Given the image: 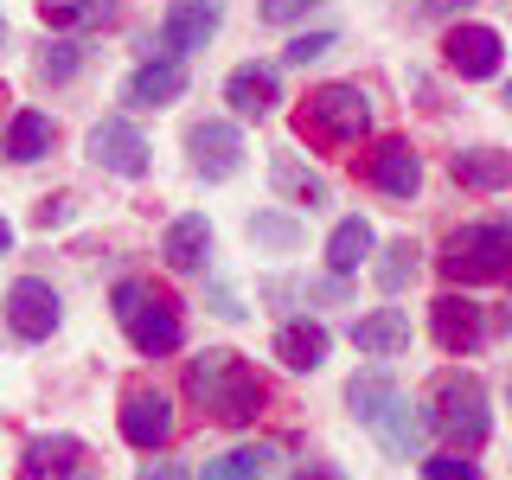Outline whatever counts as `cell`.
<instances>
[{
  "instance_id": "obj_32",
  "label": "cell",
  "mask_w": 512,
  "mask_h": 480,
  "mask_svg": "<svg viewBox=\"0 0 512 480\" xmlns=\"http://www.w3.org/2000/svg\"><path fill=\"white\" fill-rule=\"evenodd\" d=\"M308 7H320V0H263V20L269 26H288V20H301Z\"/></svg>"
},
{
  "instance_id": "obj_1",
  "label": "cell",
  "mask_w": 512,
  "mask_h": 480,
  "mask_svg": "<svg viewBox=\"0 0 512 480\" xmlns=\"http://www.w3.org/2000/svg\"><path fill=\"white\" fill-rule=\"evenodd\" d=\"M186 397L224 429H244V423L263 416V378H256L250 359L231 352V346H205L199 359H186Z\"/></svg>"
},
{
  "instance_id": "obj_27",
  "label": "cell",
  "mask_w": 512,
  "mask_h": 480,
  "mask_svg": "<svg viewBox=\"0 0 512 480\" xmlns=\"http://www.w3.org/2000/svg\"><path fill=\"white\" fill-rule=\"evenodd\" d=\"M250 237H256V244H269V250H295L301 244V224L282 218V212H256L250 218Z\"/></svg>"
},
{
  "instance_id": "obj_12",
  "label": "cell",
  "mask_w": 512,
  "mask_h": 480,
  "mask_svg": "<svg viewBox=\"0 0 512 480\" xmlns=\"http://www.w3.org/2000/svg\"><path fill=\"white\" fill-rule=\"evenodd\" d=\"M122 436L135 448H148V455L173 442V404L154 391V384H135V391L122 397Z\"/></svg>"
},
{
  "instance_id": "obj_18",
  "label": "cell",
  "mask_w": 512,
  "mask_h": 480,
  "mask_svg": "<svg viewBox=\"0 0 512 480\" xmlns=\"http://www.w3.org/2000/svg\"><path fill=\"white\" fill-rule=\"evenodd\" d=\"M352 346L372 352V359H397V352L410 346V314L404 308H372L352 320Z\"/></svg>"
},
{
  "instance_id": "obj_2",
  "label": "cell",
  "mask_w": 512,
  "mask_h": 480,
  "mask_svg": "<svg viewBox=\"0 0 512 480\" xmlns=\"http://www.w3.org/2000/svg\"><path fill=\"white\" fill-rule=\"evenodd\" d=\"M295 135L308 141V148H320V154L359 148V141L372 135V96H365L359 84H320V90H308L301 109H295Z\"/></svg>"
},
{
  "instance_id": "obj_11",
  "label": "cell",
  "mask_w": 512,
  "mask_h": 480,
  "mask_svg": "<svg viewBox=\"0 0 512 480\" xmlns=\"http://www.w3.org/2000/svg\"><path fill=\"white\" fill-rule=\"evenodd\" d=\"M7 327L20 333V340H52V327H58V288L52 282H39V276H20L7 288Z\"/></svg>"
},
{
  "instance_id": "obj_38",
  "label": "cell",
  "mask_w": 512,
  "mask_h": 480,
  "mask_svg": "<svg viewBox=\"0 0 512 480\" xmlns=\"http://www.w3.org/2000/svg\"><path fill=\"white\" fill-rule=\"evenodd\" d=\"M506 103H512V84H506Z\"/></svg>"
},
{
  "instance_id": "obj_31",
  "label": "cell",
  "mask_w": 512,
  "mask_h": 480,
  "mask_svg": "<svg viewBox=\"0 0 512 480\" xmlns=\"http://www.w3.org/2000/svg\"><path fill=\"white\" fill-rule=\"evenodd\" d=\"M327 52H333V32H301V39H288V52H282V58L308 71V64H314V58H327Z\"/></svg>"
},
{
  "instance_id": "obj_24",
  "label": "cell",
  "mask_w": 512,
  "mask_h": 480,
  "mask_svg": "<svg viewBox=\"0 0 512 480\" xmlns=\"http://www.w3.org/2000/svg\"><path fill=\"white\" fill-rule=\"evenodd\" d=\"M365 256H372V224H365V218H340L333 237H327V269H333V276H352Z\"/></svg>"
},
{
  "instance_id": "obj_15",
  "label": "cell",
  "mask_w": 512,
  "mask_h": 480,
  "mask_svg": "<svg viewBox=\"0 0 512 480\" xmlns=\"http://www.w3.org/2000/svg\"><path fill=\"white\" fill-rule=\"evenodd\" d=\"M365 180H372L378 192H391V199H410L416 186H423V160H416L410 141H378L372 154H365Z\"/></svg>"
},
{
  "instance_id": "obj_37",
  "label": "cell",
  "mask_w": 512,
  "mask_h": 480,
  "mask_svg": "<svg viewBox=\"0 0 512 480\" xmlns=\"http://www.w3.org/2000/svg\"><path fill=\"white\" fill-rule=\"evenodd\" d=\"M0 39H7V20H0Z\"/></svg>"
},
{
  "instance_id": "obj_30",
  "label": "cell",
  "mask_w": 512,
  "mask_h": 480,
  "mask_svg": "<svg viewBox=\"0 0 512 480\" xmlns=\"http://www.w3.org/2000/svg\"><path fill=\"white\" fill-rule=\"evenodd\" d=\"M423 480H480V468L461 448H448V455H423Z\"/></svg>"
},
{
  "instance_id": "obj_16",
  "label": "cell",
  "mask_w": 512,
  "mask_h": 480,
  "mask_svg": "<svg viewBox=\"0 0 512 480\" xmlns=\"http://www.w3.org/2000/svg\"><path fill=\"white\" fill-rule=\"evenodd\" d=\"M224 103H231L237 116H256V122H263L269 109L282 103V77H276V64H237V71L224 77Z\"/></svg>"
},
{
  "instance_id": "obj_14",
  "label": "cell",
  "mask_w": 512,
  "mask_h": 480,
  "mask_svg": "<svg viewBox=\"0 0 512 480\" xmlns=\"http://www.w3.org/2000/svg\"><path fill=\"white\" fill-rule=\"evenodd\" d=\"M500 52H506V45H500V32H493V26H455V32L442 39L448 71L468 77V84H480V77L500 71Z\"/></svg>"
},
{
  "instance_id": "obj_3",
  "label": "cell",
  "mask_w": 512,
  "mask_h": 480,
  "mask_svg": "<svg viewBox=\"0 0 512 480\" xmlns=\"http://www.w3.org/2000/svg\"><path fill=\"white\" fill-rule=\"evenodd\" d=\"M346 404H352V416H359V423L372 429L397 461L423 455V416H416V404L391 384V372H359V378L346 384Z\"/></svg>"
},
{
  "instance_id": "obj_35",
  "label": "cell",
  "mask_w": 512,
  "mask_h": 480,
  "mask_svg": "<svg viewBox=\"0 0 512 480\" xmlns=\"http://www.w3.org/2000/svg\"><path fill=\"white\" fill-rule=\"evenodd\" d=\"M295 480H340L333 468H295Z\"/></svg>"
},
{
  "instance_id": "obj_8",
  "label": "cell",
  "mask_w": 512,
  "mask_h": 480,
  "mask_svg": "<svg viewBox=\"0 0 512 480\" xmlns=\"http://www.w3.org/2000/svg\"><path fill=\"white\" fill-rule=\"evenodd\" d=\"M224 20V0H173L167 20H160V58H180V52H205L212 32Z\"/></svg>"
},
{
  "instance_id": "obj_5",
  "label": "cell",
  "mask_w": 512,
  "mask_h": 480,
  "mask_svg": "<svg viewBox=\"0 0 512 480\" xmlns=\"http://www.w3.org/2000/svg\"><path fill=\"white\" fill-rule=\"evenodd\" d=\"M116 320L141 359H167L186 340V320L173 308V295H160L154 282H116Z\"/></svg>"
},
{
  "instance_id": "obj_22",
  "label": "cell",
  "mask_w": 512,
  "mask_h": 480,
  "mask_svg": "<svg viewBox=\"0 0 512 480\" xmlns=\"http://www.w3.org/2000/svg\"><path fill=\"white\" fill-rule=\"evenodd\" d=\"M116 0H39V20L52 32H96V26H116Z\"/></svg>"
},
{
  "instance_id": "obj_26",
  "label": "cell",
  "mask_w": 512,
  "mask_h": 480,
  "mask_svg": "<svg viewBox=\"0 0 512 480\" xmlns=\"http://www.w3.org/2000/svg\"><path fill=\"white\" fill-rule=\"evenodd\" d=\"M32 64H39L45 84H64V77H77V64H84V45H71V39H45Z\"/></svg>"
},
{
  "instance_id": "obj_4",
  "label": "cell",
  "mask_w": 512,
  "mask_h": 480,
  "mask_svg": "<svg viewBox=\"0 0 512 480\" xmlns=\"http://www.w3.org/2000/svg\"><path fill=\"white\" fill-rule=\"evenodd\" d=\"M442 276L474 288V282H512V218H487V224H461L442 244Z\"/></svg>"
},
{
  "instance_id": "obj_34",
  "label": "cell",
  "mask_w": 512,
  "mask_h": 480,
  "mask_svg": "<svg viewBox=\"0 0 512 480\" xmlns=\"http://www.w3.org/2000/svg\"><path fill=\"white\" fill-rule=\"evenodd\" d=\"M423 7H429V13H461L468 0H423Z\"/></svg>"
},
{
  "instance_id": "obj_10",
  "label": "cell",
  "mask_w": 512,
  "mask_h": 480,
  "mask_svg": "<svg viewBox=\"0 0 512 480\" xmlns=\"http://www.w3.org/2000/svg\"><path fill=\"white\" fill-rule=\"evenodd\" d=\"M90 160L103 173H122V180H135V173H148V135H141L135 122L109 116L90 128Z\"/></svg>"
},
{
  "instance_id": "obj_7",
  "label": "cell",
  "mask_w": 512,
  "mask_h": 480,
  "mask_svg": "<svg viewBox=\"0 0 512 480\" xmlns=\"http://www.w3.org/2000/svg\"><path fill=\"white\" fill-rule=\"evenodd\" d=\"M429 333H436V346L448 352V359H468V352L487 346V333H493V320L480 301L468 295H442L436 308H429Z\"/></svg>"
},
{
  "instance_id": "obj_17",
  "label": "cell",
  "mask_w": 512,
  "mask_h": 480,
  "mask_svg": "<svg viewBox=\"0 0 512 480\" xmlns=\"http://www.w3.org/2000/svg\"><path fill=\"white\" fill-rule=\"evenodd\" d=\"M180 90H186V64H180V58H148V64H141V71L122 84V103L160 109V103H173Z\"/></svg>"
},
{
  "instance_id": "obj_33",
  "label": "cell",
  "mask_w": 512,
  "mask_h": 480,
  "mask_svg": "<svg viewBox=\"0 0 512 480\" xmlns=\"http://www.w3.org/2000/svg\"><path fill=\"white\" fill-rule=\"evenodd\" d=\"M135 480H186V468H173V461H148Z\"/></svg>"
},
{
  "instance_id": "obj_6",
  "label": "cell",
  "mask_w": 512,
  "mask_h": 480,
  "mask_svg": "<svg viewBox=\"0 0 512 480\" xmlns=\"http://www.w3.org/2000/svg\"><path fill=\"white\" fill-rule=\"evenodd\" d=\"M429 423H436L442 436L461 448V455H474V448L487 442V429H493L487 384H480L474 372H442L436 378V416H429Z\"/></svg>"
},
{
  "instance_id": "obj_23",
  "label": "cell",
  "mask_w": 512,
  "mask_h": 480,
  "mask_svg": "<svg viewBox=\"0 0 512 480\" xmlns=\"http://www.w3.org/2000/svg\"><path fill=\"white\" fill-rule=\"evenodd\" d=\"M58 141L52 116H39V109H20V116L7 122V160H20V167H32V160H45Z\"/></svg>"
},
{
  "instance_id": "obj_25",
  "label": "cell",
  "mask_w": 512,
  "mask_h": 480,
  "mask_svg": "<svg viewBox=\"0 0 512 480\" xmlns=\"http://www.w3.org/2000/svg\"><path fill=\"white\" fill-rule=\"evenodd\" d=\"M269 461H276L269 448H231V455L205 461V480H263Z\"/></svg>"
},
{
  "instance_id": "obj_19",
  "label": "cell",
  "mask_w": 512,
  "mask_h": 480,
  "mask_svg": "<svg viewBox=\"0 0 512 480\" xmlns=\"http://www.w3.org/2000/svg\"><path fill=\"white\" fill-rule=\"evenodd\" d=\"M327 327L320 320H282L276 327V359L288 365V372H320L327 365Z\"/></svg>"
},
{
  "instance_id": "obj_21",
  "label": "cell",
  "mask_w": 512,
  "mask_h": 480,
  "mask_svg": "<svg viewBox=\"0 0 512 480\" xmlns=\"http://www.w3.org/2000/svg\"><path fill=\"white\" fill-rule=\"evenodd\" d=\"M448 173L474 192H500V186H512V154L506 148H461L448 160Z\"/></svg>"
},
{
  "instance_id": "obj_36",
  "label": "cell",
  "mask_w": 512,
  "mask_h": 480,
  "mask_svg": "<svg viewBox=\"0 0 512 480\" xmlns=\"http://www.w3.org/2000/svg\"><path fill=\"white\" fill-rule=\"evenodd\" d=\"M7 250H13V224L0 218V256H7Z\"/></svg>"
},
{
  "instance_id": "obj_29",
  "label": "cell",
  "mask_w": 512,
  "mask_h": 480,
  "mask_svg": "<svg viewBox=\"0 0 512 480\" xmlns=\"http://www.w3.org/2000/svg\"><path fill=\"white\" fill-rule=\"evenodd\" d=\"M416 256H423V250H416L410 237H397V244L384 250V263H378V288H404L416 276Z\"/></svg>"
},
{
  "instance_id": "obj_20",
  "label": "cell",
  "mask_w": 512,
  "mask_h": 480,
  "mask_svg": "<svg viewBox=\"0 0 512 480\" xmlns=\"http://www.w3.org/2000/svg\"><path fill=\"white\" fill-rule=\"evenodd\" d=\"M160 256H167V269H180V276L205 269V256H212V224H205L199 212H192V218H173V224H167V244H160Z\"/></svg>"
},
{
  "instance_id": "obj_28",
  "label": "cell",
  "mask_w": 512,
  "mask_h": 480,
  "mask_svg": "<svg viewBox=\"0 0 512 480\" xmlns=\"http://www.w3.org/2000/svg\"><path fill=\"white\" fill-rule=\"evenodd\" d=\"M276 186H282V192H295V199L308 205V212H314V205H327V186H320L314 173H301V167H295V160H288V154L276 160Z\"/></svg>"
},
{
  "instance_id": "obj_13",
  "label": "cell",
  "mask_w": 512,
  "mask_h": 480,
  "mask_svg": "<svg viewBox=\"0 0 512 480\" xmlns=\"http://www.w3.org/2000/svg\"><path fill=\"white\" fill-rule=\"evenodd\" d=\"M20 474L26 480H90V448L77 436H39V442H26Z\"/></svg>"
},
{
  "instance_id": "obj_9",
  "label": "cell",
  "mask_w": 512,
  "mask_h": 480,
  "mask_svg": "<svg viewBox=\"0 0 512 480\" xmlns=\"http://www.w3.org/2000/svg\"><path fill=\"white\" fill-rule=\"evenodd\" d=\"M186 154H192V173H199V180H231V173L244 167V135H237L231 122H192Z\"/></svg>"
}]
</instances>
